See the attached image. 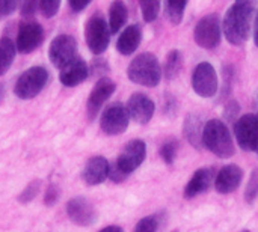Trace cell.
<instances>
[{
	"label": "cell",
	"mask_w": 258,
	"mask_h": 232,
	"mask_svg": "<svg viewBox=\"0 0 258 232\" xmlns=\"http://www.w3.org/2000/svg\"><path fill=\"white\" fill-rule=\"evenodd\" d=\"M258 12L257 0H236L222 21V32L231 45H242L251 33Z\"/></svg>",
	"instance_id": "1"
},
{
	"label": "cell",
	"mask_w": 258,
	"mask_h": 232,
	"mask_svg": "<svg viewBox=\"0 0 258 232\" xmlns=\"http://www.w3.org/2000/svg\"><path fill=\"white\" fill-rule=\"evenodd\" d=\"M203 143L219 159H230L234 154V142L231 133L221 119H212L204 124Z\"/></svg>",
	"instance_id": "2"
},
{
	"label": "cell",
	"mask_w": 258,
	"mask_h": 232,
	"mask_svg": "<svg viewBox=\"0 0 258 232\" xmlns=\"http://www.w3.org/2000/svg\"><path fill=\"white\" fill-rule=\"evenodd\" d=\"M127 77L130 82L141 86H157L162 80V66L159 59L151 53H142L136 56L127 68Z\"/></svg>",
	"instance_id": "3"
},
{
	"label": "cell",
	"mask_w": 258,
	"mask_h": 232,
	"mask_svg": "<svg viewBox=\"0 0 258 232\" xmlns=\"http://www.w3.org/2000/svg\"><path fill=\"white\" fill-rule=\"evenodd\" d=\"M48 71L44 66H32L26 69L15 82L14 92L20 100L35 98L48 82Z\"/></svg>",
	"instance_id": "4"
},
{
	"label": "cell",
	"mask_w": 258,
	"mask_h": 232,
	"mask_svg": "<svg viewBox=\"0 0 258 232\" xmlns=\"http://www.w3.org/2000/svg\"><path fill=\"white\" fill-rule=\"evenodd\" d=\"M110 33L112 32L107 21L100 14L92 15L85 26V39L88 48L94 54H103L109 47Z\"/></svg>",
	"instance_id": "5"
},
{
	"label": "cell",
	"mask_w": 258,
	"mask_h": 232,
	"mask_svg": "<svg viewBox=\"0 0 258 232\" xmlns=\"http://www.w3.org/2000/svg\"><path fill=\"white\" fill-rule=\"evenodd\" d=\"M221 35H222V26L216 14H209L203 17L194 30L195 42L206 50L216 48L221 42Z\"/></svg>",
	"instance_id": "6"
},
{
	"label": "cell",
	"mask_w": 258,
	"mask_h": 232,
	"mask_svg": "<svg viewBox=\"0 0 258 232\" xmlns=\"http://www.w3.org/2000/svg\"><path fill=\"white\" fill-rule=\"evenodd\" d=\"M234 136L243 151L258 154V113L243 115L234 124Z\"/></svg>",
	"instance_id": "7"
},
{
	"label": "cell",
	"mask_w": 258,
	"mask_h": 232,
	"mask_svg": "<svg viewBox=\"0 0 258 232\" xmlns=\"http://www.w3.org/2000/svg\"><path fill=\"white\" fill-rule=\"evenodd\" d=\"M128 121L130 115L127 107L121 103H113L101 113L100 127L107 136H118L128 128Z\"/></svg>",
	"instance_id": "8"
},
{
	"label": "cell",
	"mask_w": 258,
	"mask_h": 232,
	"mask_svg": "<svg viewBox=\"0 0 258 232\" xmlns=\"http://www.w3.org/2000/svg\"><path fill=\"white\" fill-rule=\"evenodd\" d=\"M218 74L212 63L201 62L195 66L192 74V88L195 94L203 98H212L218 92Z\"/></svg>",
	"instance_id": "9"
},
{
	"label": "cell",
	"mask_w": 258,
	"mask_h": 232,
	"mask_svg": "<svg viewBox=\"0 0 258 232\" xmlns=\"http://www.w3.org/2000/svg\"><path fill=\"white\" fill-rule=\"evenodd\" d=\"M77 57V42L71 35H57L48 47V59L56 68L65 66L68 62Z\"/></svg>",
	"instance_id": "10"
},
{
	"label": "cell",
	"mask_w": 258,
	"mask_h": 232,
	"mask_svg": "<svg viewBox=\"0 0 258 232\" xmlns=\"http://www.w3.org/2000/svg\"><path fill=\"white\" fill-rule=\"evenodd\" d=\"M147 156V146L145 142L141 139H135L130 140L121 151V154L118 156L115 165L128 177L132 172H135L145 160Z\"/></svg>",
	"instance_id": "11"
},
{
	"label": "cell",
	"mask_w": 258,
	"mask_h": 232,
	"mask_svg": "<svg viewBox=\"0 0 258 232\" xmlns=\"http://www.w3.org/2000/svg\"><path fill=\"white\" fill-rule=\"evenodd\" d=\"M44 41V29L39 23L29 21L23 23L17 33V51L23 54H29L35 51Z\"/></svg>",
	"instance_id": "12"
},
{
	"label": "cell",
	"mask_w": 258,
	"mask_h": 232,
	"mask_svg": "<svg viewBox=\"0 0 258 232\" xmlns=\"http://www.w3.org/2000/svg\"><path fill=\"white\" fill-rule=\"evenodd\" d=\"M67 214L70 220L79 226H91L97 222L95 207L83 196H76L67 202Z\"/></svg>",
	"instance_id": "13"
},
{
	"label": "cell",
	"mask_w": 258,
	"mask_h": 232,
	"mask_svg": "<svg viewBox=\"0 0 258 232\" xmlns=\"http://www.w3.org/2000/svg\"><path fill=\"white\" fill-rule=\"evenodd\" d=\"M125 107H127V110H128L130 118H132L135 122L141 124V125L148 124V122L153 119L154 112H156V104H154V101H153L148 95H145V94H142V92L133 94V95L128 98Z\"/></svg>",
	"instance_id": "14"
},
{
	"label": "cell",
	"mask_w": 258,
	"mask_h": 232,
	"mask_svg": "<svg viewBox=\"0 0 258 232\" xmlns=\"http://www.w3.org/2000/svg\"><path fill=\"white\" fill-rule=\"evenodd\" d=\"M115 89H116V85L109 77H103V79H100L95 83L94 89L89 94L88 104H86L88 118L91 121L97 116V113L100 112V109L103 107V104L112 97V94L115 92Z\"/></svg>",
	"instance_id": "15"
},
{
	"label": "cell",
	"mask_w": 258,
	"mask_h": 232,
	"mask_svg": "<svg viewBox=\"0 0 258 232\" xmlns=\"http://www.w3.org/2000/svg\"><path fill=\"white\" fill-rule=\"evenodd\" d=\"M242 180L243 171L237 165H227L215 177V189L221 195H228L239 189Z\"/></svg>",
	"instance_id": "16"
},
{
	"label": "cell",
	"mask_w": 258,
	"mask_h": 232,
	"mask_svg": "<svg viewBox=\"0 0 258 232\" xmlns=\"http://www.w3.org/2000/svg\"><path fill=\"white\" fill-rule=\"evenodd\" d=\"M109 168L110 163L103 156L91 157L82 171V180L88 186H98L109 178Z\"/></svg>",
	"instance_id": "17"
},
{
	"label": "cell",
	"mask_w": 258,
	"mask_h": 232,
	"mask_svg": "<svg viewBox=\"0 0 258 232\" xmlns=\"http://www.w3.org/2000/svg\"><path fill=\"white\" fill-rule=\"evenodd\" d=\"M89 75V68L88 63L82 57H76L71 62H68L65 66L60 68L59 80L63 86L74 88L80 83H83Z\"/></svg>",
	"instance_id": "18"
},
{
	"label": "cell",
	"mask_w": 258,
	"mask_h": 232,
	"mask_svg": "<svg viewBox=\"0 0 258 232\" xmlns=\"http://www.w3.org/2000/svg\"><path fill=\"white\" fill-rule=\"evenodd\" d=\"M213 183H215V169L213 168L198 169L184 187V198L194 199V198L203 195L204 192H207L210 189V186Z\"/></svg>",
	"instance_id": "19"
},
{
	"label": "cell",
	"mask_w": 258,
	"mask_h": 232,
	"mask_svg": "<svg viewBox=\"0 0 258 232\" xmlns=\"http://www.w3.org/2000/svg\"><path fill=\"white\" fill-rule=\"evenodd\" d=\"M141 41H142L141 26L139 24H130L119 35V38L116 41V50L124 56H130L138 50V47L141 45Z\"/></svg>",
	"instance_id": "20"
},
{
	"label": "cell",
	"mask_w": 258,
	"mask_h": 232,
	"mask_svg": "<svg viewBox=\"0 0 258 232\" xmlns=\"http://www.w3.org/2000/svg\"><path fill=\"white\" fill-rule=\"evenodd\" d=\"M203 131H204V125H203V121H201L200 116L189 115L184 119V125H183L184 137L197 149H200V148L204 146V143H203Z\"/></svg>",
	"instance_id": "21"
},
{
	"label": "cell",
	"mask_w": 258,
	"mask_h": 232,
	"mask_svg": "<svg viewBox=\"0 0 258 232\" xmlns=\"http://www.w3.org/2000/svg\"><path fill=\"white\" fill-rule=\"evenodd\" d=\"M128 18L127 6L122 0H113L109 8V27L112 33H118Z\"/></svg>",
	"instance_id": "22"
},
{
	"label": "cell",
	"mask_w": 258,
	"mask_h": 232,
	"mask_svg": "<svg viewBox=\"0 0 258 232\" xmlns=\"http://www.w3.org/2000/svg\"><path fill=\"white\" fill-rule=\"evenodd\" d=\"M15 53H17V45L12 42L11 38L3 36L0 39V75H5L9 71L15 59Z\"/></svg>",
	"instance_id": "23"
},
{
	"label": "cell",
	"mask_w": 258,
	"mask_h": 232,
	"mask_svg": "<svg viewBox=\"0 0 258 232\" xmlns=\"http://www.w3.org/2000/svg\"><path fill=\"white\" fill-rule=\"evenodd\" d=\"M187 0H165V12L172 24H180L186 9Z\"/></svg>",
	"instance_id": "24"
},
{
	"label": "cell",
	"mask_w": 258,
	"mask_h": 232,
	"mask_svg": "<svg viewBox=\"0 0 258 232\" xmlns=\"http://www.w3.org/2000/svg\"><path fill=\"white\" fill-rule=\"evenodd\" d=\"M142 17L147 23H153L159 17L160 11V2L159 0H139Z\"/></svg>",
	"instance_id": "25"
},
{
	"label": "cell",
	"mask_w": 258,
	"mask_h": 232,
	"mask_svg": "<svg viewBox=\"0 0 258 232\" xmlns=\"http://www.w3.org/2000/svg\"><path fill=\"white\" fill-rule=\"evenodd\" d=\"M181 68V54L178 50H172L168 57H166V65H165V74L168 79H172L178 74Z\"/></svg>",
	"instance_id": "26"
},
{
	"label": "cell",
	"mask_w": 258,
	"mask_h": 232,
	"mask_svg": "<svg viewBox=\"0 0 258 232\" xmlns=\"http://www.w3.org/2000/svg\"><path fill=\"white\" fill-rule=\"evenodd\" d=\"M258 198V168H255L249 177V181L246 184V190H245V201L248 204H252Z\"/></svg>",
	"instance_id": "27"
},
{
	"label": "cell",
	"mask_w": 258,
	"mask_h": 232,
	"mask_svg": "<svg viewBox=\"0 0 258 232\" xmlns=\"http://www.w3.org/2000/svg\"><path fill=\"white\" fill-rule=\"evenodd\" d=\"M38 3L39 11L45 18H53L60 8V0H38Z\"/></svg>",
	"instance_id": "28"
},
{
	"label": "cell",
	"mask_w": 258,
	"mask_h": 232,
	"mask_svg": "<svg viewBox=\"0 0 258 232\" xmlns=\"http://www.w3.org/2000/svg\"><path fill=\"white\" fill-rule=\"evenodd\" d=\"M39 189H41V181H32L30 184H27V187L20 193V202L23 204H27L30 201H33L36 198V195L39 193Z\"/></svg>",
	"instance_id": "29"
},
{
	"label": "cell",
	"mask_w": 258,
	"mask_h": 232,
	"mask_svg": "<svg viewBox=\"0 0 258 232\" xmlns=\"http://www.w3.org/2000/svg\"><path fill=\"white\" fill-rule=\"evenodd\" d=\"M177 149H178V143L175 140H169L166 142L162 149H160V156L162 159L165 160V163L168 165H172L174 160H175V156H177Z\"/></svg>",
	"instance_id": "30"
},
{
	"label": "cell",
	"mask_w": 258,
	"mask_h": 232,
	"mask_svg": "<svg viewBox=\"0 0 258 232\" xmlns=\"http://www.w3.org/2000/svg\"><path fill=\"white\" fill-rule=\"evenodd\" d=\"M138 232H154L159 229V220L156 216H147L139 220V223L135 228Z\"/></svg>",
	"instance_id": "31"
},
{
	"label": "cell",
	"mask_w": 258,
	"mask_h": 232,
	"mask_svg": "<svg viewBox=\"0 0 258 232\" xmlns=\"http://www.w3.org/2000/svg\"><path fill=\"white\" fill-rule=\"evenodd\" d=\"M20 3L21 0H0V18L11 15L18 8Z\"/></svg>",
	"instance_id": "32"
},
{
	"label": "cell",
	"mask_w": 258,
	"mask_h": 232,
	"mask_svg": "<svg viewBox=\"0 0 258 232\" xmlns=\"http://www.w3.org/2000/svg\"><path fill=\"white\" fill-rule=\"evenodd\" d=\"M38 9H39L38 0H23V3H21V15L24 18H29V17L35 15V12Z\"/></svg>",
	"instance_id": "33"
},
{
	"label": "cell",
	"mask_w": 258,
	"mask_h": 232,
	"mask_svg": "<svg viewBox=\"0 0 258 232\" xmlns=\"http://www.w3.org/2000/svg\"><path fill=\"white\" fill-rule=\"evenodd\" d=\"M109 178H110L113 183H122V181L127 178V175L113 163V165H110V168H109Z\"/></svg>",
	"instance_id": "34"
},
{
	"label": "cell",
	"mask_w": 258,
	"mask_h": 232,
	"mask_svg": "<svg viewBox=\"0 0 258 232\" xmlns=\"http://www.w3.org/2000/svg\"><path fill=\"white\" fill-rule=\"evenodd\" d=\"M57 196H59V190L54 187V186H50L45 192V198H44V204L45 205H53L56 201H57Z\"/></svg>",
	"instance_id": "35"
},
{
	"label": "cell",
	"mask_w": 258,
	"mask_h": 232,
	"mask_svg": "<svg viewBox=\"0 0 258 232\" xmlns=\"http://www.w3.org/2000/svg\"><path fill=\"white\" fill-rule=\"evenodd\" d=\"M92 0H68V5H70V9L73 12H82L83 9H86V6L91 3Z\"/></svg>",
	"instance_id": "36"
},
{
	"label": "cell",
	"mask_w": 258,
	"mask_h": 232,
	"mask_svg": "<svg viewBox=\"0 0 258 232\" xmlns=\"http://www.w3.org/2000/svg\"><path fill=\"white\" fill-rule=\"evenodd\" d=\"M254 42L258 47V12L255 15V20H254Z\"/></svg>",
	"instance_id": "37"
},
{
	"label": "cell",
	"mask_w": 258,
	"mask_h": 232,
	"mask_svg": "<svg viewBox=\"0 0 258 232\" xmlns=\"http://www.w3.org/2000/svg\"><path fill=\"white\" fill-rule=\"evenodd\" d=\"M101 231H103V232H107V231L121 232V231H122V228H119V226H106V228H103Z\"/></svg>",
	"instance_id": "38"
},
{
	"label": "cell",
	"mask_w": 258,
	"mask_h": 232,
	"mask_svg": "<svg viewBox=\"0 0 258 232\" xmlns=\"http://www.w3.org/2000/svg\"><path fill=\"white\" fill-rule=\"evenodd\" d=\"M3 95H5V89H3V85L0 83V103H2V100H3Z\"/></svg>",
	"instance_id": "39"
}]
</instances>
